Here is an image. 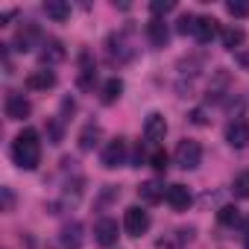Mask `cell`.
Instances as JSON below:
<instances>
[{
    "label": "cell",
    "mask_w": 249,
    "mask_h": 249,
    "mask_svg": "<svg viewBox=\"0 0 249 249\" xmlns=\"http://www.w3.org/2000/svg\"><path fill=\"white\" fill-rule=\"evenodd\" d=\"M164 194H167V191H164L159 182H144V185L138 188V196H141L144 202H159Z\"/></svg>",
    "instance_id": "20"
},
{
    "label": "cell",
    "mask_w": 249,
    "mask_h": 249,
    "mask_svg": "<svg viewBox=\"0 0 249 249\" xmlns=\"http://www.w3.org/2000/svg\"><path fill=\"white\" fill-rule=\"evenodd\" d=\"M226 141H229V147L243 150L249 144V123L246 120H231L226 126Z\"/></svg>",
    "instance_id": "6"
},
{
    "label": "cell",
    "mask_w": 249,
    "mask_h": 249,
    "mask_svg": "<svg viewBox=\"0 0 249 249\" xmlns=\"http://www.w3.org/2000/svg\"><path fill=\"white\" fill-rule=\"evenodd\" d=\"M38 59H41L44 65H59V62L65 59V44H62V41H56V38H47V41L41 44Z\"/></svg>",
    "instance_id": "12"
},
{
    "label": "cell",
    "mask_w": 249,
    "mask_h": 249,
    "mask_svg": "<svg viewBox=\"0 0 249 249\" xmlns=\"http://www.w3.org/2000/svg\"><path fill=\"white\" fill-rule=\"evenodd\" d=\"M108 59L111 62H129L132 59V47L126 44V38L123 36H108Z\"/></svg>",
    "instance_id": "9"
},
{
    "label": "cell",
    "mask_w": 249,
    "mask_h": 249,
    "mask_svg": "<svg viewBox=\"0 0 249 249\" xmlns=\"http://www.w3.org/2000/svg\"><path fill=\"white\" fill-rule=\"evenodd\" d=\"M231 194H234L237 199H249V170H243V173L234 176V182H231Z\"/></svg>",
    "instance_id": "22"
},
{
    "label": "cell",
    "mask_w": 249,
    "mask_h": 249,
    "mask_svg": "<svg viewBox=\"0 0 249 249\" xmlns=\"http://www.w3.org/2000/svg\"><path fill=\"white\" fill-rule=\"evenodd\" d=\"M240 65L243 71H249V50H240Z\"/></svg>",
    "instance_id": "31"
},
{
    "label": "cell",
    "mask_w": 249,
    "mask_h": 249,
    "mask_svg": "<svg viewBox=\"0 0 249 249\" xmlns=\"http://www.w3.org/2000/svg\"><path fill=\"white\" fill-rule=\"evenodd\" d=\"M147 38H150V44H153V47H164V44H167V38H170L167 24H164V21H159V18H153V21L147 24Z\"/></svg>",
    "instance_id": "14"
},
{
    "label": "cell",
    "mask_w": 249,
    "mask_h": 249,
    "mask_svg": "<svg viewBox=\"0 0 249 249\" xmlns=\"http://www.w3.org/2000/svg\"><path fill=\"white\" fill-rule=\"evenodd\" d=\"M56 85V73L53 71H33L30 76H27V88L30 91H47V88H53Z\"/></svg>",
    "instance_id": "13"
},
{
    "label": "cell",
    "mask_w": 249,
    "mask_h": 249,
    "mask_svg": "<svg viewBox=\"0 0 249 249\" xmlns=\"http://www.w3.org/2000/svg\"><path fill=\"white\" fill-rule=\"evenodd\" d=\"M164 199H167V205H170L173 211H185V208L191 205V191H188L185 185H170L167 194H164Z\"/></svg>",
    "instance_id": "10"
},
{
    "label": "cell",
    "mask_w": 249,
    "mask_h": 249,
    "mask_svg": "<svg viewBox=\"0 0 249 249\" xmlns=\"http://www.w3.org/2000/svg\"><path fill=\"white\" fill-rule=\"evenodd\" d=\"M12 18H15V9H9V12L0 15V21H3V24H6V21H12Z\"/></svg>",
    "instance_id": "32"
},
{
    "label": "cell",
    "mask_w": 249,
    "mask_h": 249,
    "mask_svg": "<svg viewBox=\"0 0 249 249\" xmlns=\"http://www.w3.org/2000/svg\"><path fill=\"white\" fill-rule=\"evenodd\" d=\"M170 9H176L173 0H153V3H150V12H153V15H164V12H170Z\"/></svg>",
    "instance_id": "26"
},
{
    "label": "cell",
    "mask_w": 249,
    "mask_h": 249,
    "mask_svg": "<svg viewBox=\"0 0 249 249\" xmlns=\"http://www.w3.org/2000/svg\"><path fill=\"white\" fill-rule=\"evenodd\" d=\"M94 237H97L100 246H114V243H117V223L108 220V217H103V220L94 226Z\"/></svg>",
    "instance_id": "8"
},
{
    "label": "cell",
    "mask_w": 249,
    "mask_h": 249,
    "mask_svg": "<svg viewBox=\"0 0 249 249\" xmlns=\"http://www.w3.org/2000/svg\"><path fill=\"white\" fill-rule=\"evenodd\" d=\"M97 138H100V126L97 123H85L82 132H79V150H94Z\"/></svg>",
    "instance_id": "18"
},
{
    "label": "cell",
    "mask_w": 249,
    "mask_h": 249,
    "mask_svg": "<svg viewBox=\"0 0 249 249\" xmlns=\"http://www.w3.org/2000/svg\"><path fill=\"white\" fill-rule=\"evenodd\" d=\"M27 114H30L27 97L18 94V91H9V94H6V117H9V120H24Z\"/></svg>",
    "instance_id": "7"
},
{
    "label": "cell",
    "mask_w": 249,
    "mask_h": 249,
    "mask_svg": "<svg viewBox=\"0 0 249 249\" xmlns=\"http://www.w3.org/2000/svg\"><path fill=\"white\" fill-rule=\"evenodd\" d=\"M62 243H65L68 249H76V246L82 243V226H79V223H68V226L62 229Z\"/></svg>",
    "instance_id": "17"
},
{
    "label": "cell",
    "mask_w": 249,
    "mask_h": 249,
    "mask_svg": "<svg viewBox=\"0 0 249 249\" xmlns=\"http://www.w3.org/2000/svg\"><path fill=\"white\" fill-rule=\"evenodd\" d=\"M3 205H6V211H9V208H12V191H9V188H6V191H3Z\"/></svg>",
    "instance_id": "30"
},
{
    "label": "cell",
    "mask_w": 249,
    "mask_h": 249,
    "mask_svg": "<svg viewBox=\"0 0 249 249\" xmlns=\"http://www.w3.org/2000/svg\"><path fill=\"white\" fill-rule=\"evenodd\" d=\"M47 132H50V144H59L62 141V120H50Z\"/></svg>",
    "instance_id": "28"
},
{
    "label": "cell",
    "mask_w": 249,
    "mask_h": 249,
    "mask_svg": "<svg viewBox=\"0 0 249 249\" xmlns=\"http://www.w3.org/2000/svg\"><path fill=\"white\" fill-rule=\"evenodd\" d=\"M237 217H240V211H237L234 205H223V208L217 211V220H220L223 226H231V223H237Z\"/></svg>",
    "instance_id": "24"
},
{
    "label": "cell",
    "mask_w": 249,
    "mask_h": 249,
    "mask_svg": "<svg viewBox=\"0 0 249 249\" xmlns=\"http://www.w3.org/2000/svg\"><path fill=\"white\" fill-rule=\"evenodd\" d=\"M120 94H123V82H120L117 76L103 85V103H106V106H111L114 100H120Z\"/></svg>",
    "instance_id": "21"
},
{
    "label": "cell",
    "mask_w": 249,
    "mask_h": 249,
    "mask_svg": "<svg viewBox=\"0 0 249 249\" xmlns=\"http://www.w3.org/2000/svg\"><path fill=\"white\" fill-rule=\"evenodd\" d=\"M44 12H47V18H53V21H68V18H71V6L65 3V0H47V3H44Z\"/></svg>",
    "instance_id": "16"
},
{
    "label": "cell",
    "mask_w": 249,
    "mask_h": 249,
    "mask_svg": "<svg viewBox=\"0 0 249 249\" xmlns=\"http://www.w3.org/2000/svg\"><path fill=\"white\" fill-rule=\"evenodd\" d=\"M243 249H249V234H246V240H243Z\"/></svg>",
    "instance_id": "33"
},
{
    "label": "cell",
    "mask_w": 249,
    "mask_h": 249,
    "mask_svg": "<svg viewBox=\"0 0 249 249\" xmlns=\"http://www.w3.org/2000/svg\"><path fill=\"white\" fill-rule=\"evenodd\" d=\"M214 36H217V21L208 18V15H199L196 24H194V38H196L199 44H208Z\"/></svg>",
    "instance_id": "11"
},
{
    "label": "cell",
    "mask_w": 249,
    "mask_h": 249,
    "mask_svg": "<svg viewBox=\"0 0 249 249\" xmlns=\"http://www.w3.org/2000/svg\"><path fill=\"white\" fill-rule=\"evenodd\" d=\"M176 164L182 170H196L202 164V147L196 141H179V147H176Z\"/></svg>",
    "instance_id": "2"
},
{
    "label": "cell",
    "mask_w": 249,
    "mask_h": 249,
    "mask_svg": "<svg viewBox=\"0 0 249 249\" xmlns=\"http://www.w3.org/2000/svg\"><path fill=\"white\" fill-rule=\"evenodd\" d=\"M123 229H126L129 237L147 234V229H150V214H147L144 208H138V205L126 208V214H123Z\"/></svg>",
    "instance_id": "3"
},
{
    "label": "cell",
    "mask_w": 249,
    "mask_h": 249,
    "mask_svg": "<svg viewBox=\"0 0 249 249\" xmlns=\"http://www.w3.org/2000/svg\"><path fill=\"white\" fill-rule=\"evenodd\" d=\"M150 167L159 170V173H164V170H167V153H164V150H153V156H150Z\"/></svg>",
    "instance_id": "25"
},
{
    "label": "cell",
    "mask_w": 249,
    "mask_h": 249,
    "mask_svg": "<svg viewBox=\"0 0 249 249\" xmlns=\"http://www.w3.org/2000/svg\"><path fill=\"white\" fill-rule=\"evenodd\" d=\"M226 9H229L231 18H249V3L246 0H229Z\"/></svg>",
    "instance_id": "23"
},
{
    "label": "cell",
    "mask_w": 249,
    "mask_h": 249,
    "mask_svg": "<svg viewBox=\"0 0 249 249\" xmlns=\"http://www.w3.org/2000/svg\"><path fill=\"white\" fill-rule=\"evenodd\" d=\"M194 24H196V18H194V15H182V18H179V27H176V30H179L182 36H188V33L194 36Z\"/></svg>",
    "instance_id": "27"
},
{
    "label": "cell",
    "mask_w": 249,
    "mask_h": 249,
    "mask_svg": "<svg viewBox=\"0 0 249 249\" xmlns=\"http://www.w3.org/2000/svg\"><path fill=\"white\" fill-rule=\"evenodd\" d=\"M38 38V30L30 24V27H21L18 33H15V41H12V47L18 50V53H27V50H33V41Z\"/></svg>",
    "instance_id": "15"
},
{
    "label": "cell",
    "mask_w": 249,
    "mask_h": 249,
    "mask_svg": "<svg viewBox=\"0 0 249 249\" xmlns=\"http://www.w3.org/2000/svg\"><path fill=\"white\" fill-rule=\"evenodd\" d=\"M100 161H103L106 170H114V167H120V164H126V141H123V138H111V141L106 144Z\"/></svg>",
    "instance_id": "4"
},
{
    "label": "cell",
    "mask_w": 249,
    "mask_h": 249,
    "mask_svg": "<svg viewBox=\"0 0 249 249\" xmlns=\"http://www.w3.org/2000/svg\"><path fill=\"white\" fill-rule=\"evenodd\" d=\"M164 135H167V120H164V114H159V111L147 114V120H144V138L153 141V144H159V141H164Z\"/></svg>",
    "instance_id": "5"
},
{
    "label": "cell",
    "mask_w": 249,
    "mask_h": 249,
    "mask_svg": "<svg viewBox=\"0 0 249 249\" xmlns=\"http://www.w3.org/2000/svg\"><path fill=\"white\" fill-rule=\"evenodd\" d=\"M12 161L21 170H36L41 161V141L36 129H24L15 141H12Z\"/></svg>",
    "instance_id": "1"
},
{
    "label": "cell",
    "mask_w": 249,
    "mask_h": 249,
    "mask_svg": "<svg viewBox=\"0 0 249 249\" xmlns=\"http://www.w3.org/2000/svg\"><path fill=\"white\" fill-rule=\"evenodd\" d=\"M220 38H223V47H226V50H234V47H240V44H243L246 33H243L240 27H229V30H223V33H220Z\"/></svg>",
    "instance_id": "19"
},
{
    "label": "cell",
    "mask_w": 249,
    "mask_h": 249,
    "mask_svg": "<svg viewBox=\"0 0 249 249\" xmlns=\"http://www.w3.org/2000/svg\"><path fill=\"white\" fill-rule=\"evenodd\" d=\"M191 123H196V126H205V111H202V108H194V111H191Z\"/></svg>",
    "instance_id": "29"
}]
</instances>
